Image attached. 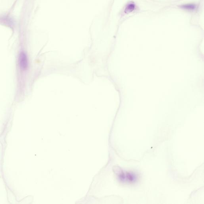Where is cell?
Returning <instances> with one entry per match:
<instances>
[{"mask_svg":"<svg viewBox=\"0 0 204 204\" xmlns=\"http://www.w3.org/2000/svg\"><path fill=\"white\" fill-rule=\"evenodd\" d=\"M18 63L20 68L22 70H26L28 66V61L26 54L24 52H22L19 54Z\"/></svg>","mask_w":204,"mask_h":204,"instance_id":"2","label":"cell"},{"mask_svg":"<svg viewBox=\"0 0 204 204\" xmlns=\"http://www.w3.org/2000/svg\"><path fill=\"white\" fill-rule=\"evenodd\" d=\"M134 8H135V6H134V4H129L126 7V9H125V12H131L134 10Z\"/></svg>","mask_w":204,"mask_h":204,"instance_id":"4","label":"cell"},{"mask_svg":"<svg viewBox=\"0 0 204 204\" xmlns=\"http://www.w3.org/2000/svg\"><path fill=\"white\" fill-rule=\"evenodd\" d=\"M181 7L187 10H193L195 9L196 6L193 4H187L182 6Z\"/></svg>","mask_w":204,"mask_h":204,"instance_id":"3","label":"cell"},{"mask_svg":"<svg viewBox=\"0 0 204 204\" xmlns=\"http://www.w3.org/2000/svg\"><path fill=\"white\" fill-rule=\"evenodd\" d=\"M119 176L122 181L126 182L131 184L135 182L138 179L137 175L133 172L125 173L121 171L119 173Z\"/></svg>","mask_w":204,"mask_h":204,"instance_id":"1","label":"cell"}]
</instances>
